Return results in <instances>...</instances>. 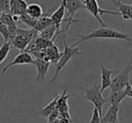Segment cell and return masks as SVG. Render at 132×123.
<instances>
[{
  "mask_svg": "<svg viewBox=\"0 0 132 123\" xmlns=\"http://www.w3.org/2000/svg\"><path fill=\"white\" fill-rule=\"evenodd\" d=\"M78 36L80 37V40L78 42H76L75 44H72V47H75L76 45L81 44L83 42L90 40V39H94V38H99V39H119V40H127L132 42V37H130L128 35L121 32L118 31L116 29H112L110 27H101L98 28L96 30L92 31L88 35H78Z\"/></svg>",
  "mask_w": 132,
  "mask_h": 123,
  "instance_id": "obj_1",
  "label": "cell"
},
{
  "mask_svg": "<svg viewBox=\"0 0 132 123\" xmlns=\"http://www.w3.org/2000/svg\"><path fill=\"white\" fill-rule=\"evenodd\" d=\"M63 44H64L63 52H62V54H61L60 59H59L58 63H57V64H56V70H55L54 76L53 77L51 81H54L55 80L57 79V77H58L61 71H62V69L65 67V65L70 62L71 59L75 58V57L79 56V55H81V53L80 52L79 48H78L77 46L72 47V46H69L68 44H67L65 36H64V39H63Z\"/></svg>",
  "mask_w": 132,
  "mask_h": 123,
  "instance_id": "obj_2",
  "label": "cell"
},
{
  "mask_svg": "<svg viewBox=\"0 0 132 123\" xmlns=\"http://www.w3.org/2000/svg\"><path fill=\"white\" fill-rule=\"evenodd\" d=\"M100 89H101V84L98 81H95L90 88L84 89L85 90L84 99L90 101L94 105V107L97 108V110H99L100 115L102 117L103 106L107 102V100L102 96V93L101 92Z\"/></svg>",
  "mask_w": 132,
  "mask_h": 123,
  "instance_id": "obj_3",
  "label": "cell"
},
{
  "mask_svg": "<svg viewBox=\"0 0 132 123\" xmlns=\"http://www.w3.org/2000/svg\"><path fill=\"white\" fill-rule=\"evenodd\" d=\"M132 71V63H128L126 66L123 68V70L111 80L110 84V91L111 92H119L125 89V87L129 84V74Z\"/></svg>",
  "mask_w": 132,
  "mask_h": 123,
  "instance_id": "obj_4",
  "label": "cell"
},
{
  "mask_svg": "<svg viewBox=\"0 0 132 123\" xmlns=\"http://www.w3.org/2000/svg\"><path fill=\"white\" fill-rule=\"evenodd\" d=\"M62 1L65 5V9L67 11V17H68V18H66V22L68 24L66 26L65 30H68L72 23L79 22V20L73 19V17L80 9H82V8L85 9V6L82 0H62Z\"/></svg>",
  "mask_w": 132,
  "mask_h": 123,
  "instance_id": "obj_5",
  "label": "cell"
},
{
  "mask_svg": "<svg viewBox=\"0 0 132 123\" xmlns=\"http://www.w3.org/2000/svg\"><path fill=\"white\" fill-rule=\"evenodd\" d=\"M82 2L84 4L85 9H87V11L90 15H92V17H94L97 19V21L101 24V26L103 27H107L108 26L101 19V15H103V9L100 8L97 0H82Z\"/></svg>",
  "mask_w": 132,
  "mask_h": 123,
  "instance_id": "obj_6",
  "label": "cell"
},
{
  "mask_svg": "<svg viewBox=\"0 0 132 123\" xmlns=\"http://www.w3.org/2000/svg\"><path fill=\"white\" fill-rule=\"evenodd\" d=\"M34 62H35V59H34L33 55H31V53H29L26 51L21 52L20 53H18L15 57V59L12 61L11 63H9L6 67H4V69L2 70V73H5L12 66L24 64H34Z\"/></svg>",
  "mask_w": 132,
  "mask_h": 123,
  "instance_id": "obj_7",
  "label": "cell"
},
{
  "mask_svg": "<svg viewBox=\"0 0 132 123\" xmlns=\"http://www.w3.org/2000/svg\"><path fill=\"white\" fill-rule=\"evenodd\" d=\"M34 64L35 65L37 70V76L35 78V83L44 81V79H45L46 74H47L48 71H49L50 63L43 60V59L35 58V62H34Z\"/></svg>",
  "mask_w": 132,
  "mask_h": 123,
  "instance_id": "obj_8",
  "label": "cell"
},
{
  "mask_svg": "<svg viewBox=\"0 0 132 123\" xmlns=\"http://www.w3.org/2000/svg\"><path fill=\"white\" fill-rule=\"evenodd\" d=\"M65 5H64V2L62 0L61 2V5L59 6V7L55 10V12L51 15V19L53 21V24H54L55 28H56L57 32H60L62 33V31H61V24H62L63 21L66 22V19H64V15H65Z\"/></svg>",
  "mask_w": 132,
  "mask_h": 123,
  "instance_id": "obj_9",
  "label": "cell"
},
{
  "mask_svg": "<svg viewBox=\"0 0 132 123\" xmlns=\"http://www.w3.org/2000/svg\"><path fill=\"white\" fill-rule=\"evenodd\" d=\"M101 66V92L102 93L107 88L110 87L111 84V75L115 72L113 70H109L107 69L102 63L100 64Z\"/></svg>",
  "mask_w": 132,
  "mask_h": 123,
  "instance_id": "obj_10",
  "label": "cell"
},
{
  "mask_svg": "<svg viewBox=\"0 0 132 123\" xmlns=\"http://www.w3.org/2000/svg\"><path fill=\"white\" fill-rule=\"evenodd\" d=\"M27 6L24 0H10V14L18 17L26 14Z\"/></svg>",
  "mask_w": 132,
  "mask_h": 123,
  "instance_id": "obj_11",
  "label": "cell"
},
{
  "mask_svg": "<svg viewBox=\"0 0 132 123\" xmlns=\"http://www.w3.org/2000/svg\"><path fill=\"white\" fill-rule=\"evenodd\" d=\"M67 90H68V88H67V87H64L63 92H62V93L61 94V95H59L58 101H57L56 109L59 110L60 114L69 112L68 99L71 97V96H73L74 95V94H71V95H68V94H67Z\"/></svg>",
  "mask_w": 132,
  "mask_h": 123,
  "instance_id": "obj_12",
  "label": "cell"
},
{
  "mask_svg": "<svg viewBox=\"0 0 132 123\" xmlns=\"http://www.w3.org/2000/svg\"><path fill=\"white\" fill-rule=\"evenodd\" d=\"M119 110V105H110L106 114L101 117V123H113L118 121V114Z\"/></svg>",
  "mask_w": 132,
  "mask_h": 123,
  "instance_id": "obj_13",
  "label": "cell"
},
{
  "mask_svg": "<svg viewBox=\"0 0 132 123\" xmlns=\"http://www.w3.org/2000/svg\"><path fill=\"white\" fill-rule=\"evenodd\" d=\"M119 6L118 10L115 12L114 15H120L123 20H131L132 21V5H126L121 3L119 0H118Z\"/></svg>",
  "mask_w": 132,
  "mask_h": 123,
  "instance_id": "obj_14",
  "label": "cell"
},
{
  "mask_svg": "<svg viewBox=\"0 0 132 123\" xmlns=\"http://www.w3.org/2000/svg\"><path fill=\"white\" fill-rule=\"evenodd\" d=\"M125 98H127L126 92L125 90H122L119 92H111L108 99L106 100L107 102H109L110 105H119Z\"/></svg>",
  "mask_w": 132,
  "mask_h": 123,
  "instance_id": "obj_15",
  "label": "cell"
},
{
  "mask_svg": "<svg viewBox=\"0 0 132 123\" xmlns=\"http://www.w3.org/2000/svg\"><path fill=\"white\" fill-rule=\"evenodd\" d=\"M26 14L29 17H31L32 18L39 19L40 17H43L44 11H43V8L40 5L36 4V3H32V4H29L27 6Z\"/></svg>",
  "mask_w": 132,
  "mask_h": 123,
  "instance_id": "obj_16",
  "label": "cell"
},
{
  "mask_svg": "<svg viewBox=\"0 0 132 123\" xmlns=\"http://www.w3.org/2000/svg\"><path fill=\"white\" fill-rule=\"evenodd\" d=\"M45 52L50 63H53V64L56 65L61 57V54H62V53H60V51H59L58 47L56 45H54V44H53L52 46L48 47L45 50Z\"/></svg>",
  "mask_w": 132,
  "mask_h": 123,
  "instance_id": "obj_17",
  "label": "cell"
},
{
  "mask_svg": "<svg viewBox=\"0 0 132 123\" xmlns=\"http://www.w3.org/2000/svg\"><path fill=\"white\" fill-rule=\"evenodd\" d=\"M59 98V94H57L56 96L54 97V99L53 101H51L45 107H44L43 109H41L39 110V114L42 118L44 119H47L48 116L53 111V110L56 109V105H57V101H58Z\"/></svg>",
  "mask_w": 132,
  "mask_h": 123,
  "instance_id": "obj_18",
  "label": "cell"
},
{
  "mask_svg": "<svg viewBox=\"0 0 132 123\" xmlns=\"http://www.w3.org/2000/svg\"><path fill=\"white\" fill-rule=\"evenodd\" d=\"M60 34H62V33L57 32L54 24H53V26H48V27L44 28L43 31H41L40 32V36L43 37V38H44V39H46V40L54 41L55 38H56Z\"/></svg>",
  "mask_w": 132,
  "mask_h": 123,
  "instance_id": "obj_19",
  "label": "cell"
},
{
  "mask_svg": "<svg viewBox=\"0 0 132 123\" xmlns=\"http://www.w3.org/2000/svg\"><path fill=\"white\" fill-rule=\"evenodd\" d=\"M29 44L30 42L26 38H24L22 35H16V36L14 38V40L12 41L10 44H11V46L15 47V49H18L21 52H24L26 50V48L29 45Z\"/></svg>",
  "mask_w": 132,
  "mask_h": 123,
  "instance_id": "obj_20",
  "label": "cell"
},
{
  "mask_svg": "<svg viewBox=\"0 0 132 123\" xmlns=\"http://www.w3.org/2000/svg\"><path fill=\"white\" fill-rule=\"evenodd\" d=\"M16 35H22V36H24V38H26L31 43L39 35V32L33 29V28H30V29H28V30H24V29H21V28L17 27Z\"/></svg>",
  "mask_w": 132,
  "mask_h": 123,
  "instance_id": "obj_21",
  "label": "cell"
},
{
  "mask_svg": "<svg viewBox=\"0 0 132 123\" xmlns=\"http://www.w3.org/2000/svg\"><path fill=\"white\" fill-rule=\"evenodd\" d=\"M0 23L4 24L7 26H16L17 23L14 19L13 15H11L10 13H2L0 15Z\"/></svg>",
  "mask_w": 132,
  "mask_h": 123,
  "instance_id": "obj_22",
  "label": "cell"
},
{
  "mask_svg": "<svg viewBox=\"0 0 132 123\" xmlns=\"http://www.w3.org/2000/svg\"><path fill=\"white\" fill-rule=\"evenodd\" d=\"M11 50V44L8 42H4L0 47V64L6 59Z\"/></svg>",
  "mask_w": 132,
  "mask_h": 123,
  "instance_id": "obj_23",
  "label": "cell"
},
{
  "mask_svg": "<svg viewBox=\"0 0 132 123\" xmlns=\"http://www.w3.org/2000/svg\"><path fill=\"white\" fill-rule=\"evenodd\" d=\"M0 11L10 13V0H0Z\"/></svg>",
  "mask_w": 132,
  "mask_h": 123,
  "instance_id": "obj_24",
  "label": "cell"
},
{
  "mask_svg": "<svg viewBox=\"0 0 132 123\" xmlns=\"http://www.w3.org/2000/svg\"><path fill=\"white\" fill-rule=\"evenodd\" d=\"M0 34L3 36L4 42H8V38H9V33H8V26L4 24L0 23Z\"/></svg>",
  "mask_w": 132,
  "mask_h": 123,
  "instance_id": "obj_25",
  "label": "cell"
},
{
  "mask_svg": "<svg viewBox=\"0 0 132 123\" xmlns=\"http://www.w3.org/2000/svg\"><path fill=\"white\" fill-rule=\"evenodd\" d=\"M101 116L100 115L99 110H97V108L94 107L93 110H92V115L90 118V123H101Z\"/></svg>",
  "mask_w": 132,
  "mask_h": 123,
  "instance_id": "obj_26",
  "label": "cell"
},
{
  "mask_svg": "<svg viewBox=\"0 0 132 123\" xmlns=\"http://www.w3.org/2000/svg\"><path fill=\"white\" fill-rule=\"evenodd\" d=\"M59 117H60V112H59V110H57V109H55V110H53V111L52 112L49 116H48V118L46 119H47L48 123H51L52 121L54 120V119H59Z\"/></svg>",
  "mask_w": 132,
  "mask_h": 123,
  "instance_id": "obj_27",
  "label": "cell"
},
{
  "mask_svg": "<svg viewBox=\"0 0 132 123\" xmlns=\"http://www.w3.org/2000/svg\"><path fill=\"white\" fill-rule=\"evenodd\" d=\"M125 92H126V94H127V97L128 98H131L132 99V90L130 88V84H128L126 87H125Z\"/></svg>",
  "mask_w": 132,
  "mask_h": 123,
  "instance_id": "obj_28",
  "label": "cell"
},
{
  "mask_svg": "<svg viewBox=\"0 0 132 123\" xmlns=\"http://www.w3.org/2000/svg\"><path fill=\"white\" fill-rule=\"evenodd\" d=\"M59 121L60 123H74V120L72 119H68V118H59Z\"/></svg>",
  "mask_w": 132,
  "mask_h": 123,
  "instance_id": "obj_29",
  "label": "cell"
},
{
  "mask_svg": "<svg viewBox=\"0 0 132 123\" xmlns=\"http://www.w3.org/2000/svg\"><path fill=\"white\" fill-rule=\"evenodd\" d=\"M110 2L112 3V4L114 5V6H116L118 7V6H119V3H118V0H110Z\"/></svg>",
  "mask_w": 132,
  "mask_h": 123,
  "instance_id": "obj_30",
  "label": "cell"
},
{
  "mask_svg": "<svg viewBox=\"0 0 132 123\" xmlns=\"http://www.w3.org/2000/svg\"><path fill=\"white\" fill-rule=\"evenodd\" d=\"M51 123H60V121H59V119H54V120H53Z\"/></svg>",
  "mask_w": 132,
  "mask_h": 123,
  "instance_id": "obj_31",
  "label": "cell"
},
{
  "mask_svg": "<svg viewBox=\"0 0 132 123\" xmlns=\"http://www.w3.org/2000/svg\"><path fill=\"white\" fill-rule=\"evenodd\" d=\"M113 123H119V121L118 120V121H115V122H113Z\"/></svg>",
  "mask_w": 132,
  "mask_h": 123,
  "instance_id": "obj_32",
  "label": "cell"
},
{
  "mask_svg": "<svg viewBox=\"0 0 132 123\" xmlns=\"http://www.w3.org/2000/svg\"><path fill=\"white\" fill-rule=\"evenodd\" d=\"M130 88H131V90H132V85H130Z\"/></svg>",
  "mask_w": 132,
  "mask_h": 123,
  "instance_id": "obj_33",
  "label": "cell"
},
{
  "mask_svg": "<svg viewBox=\"0 0 132 123\" xmlns=\"http://www.w3.org/2000/svg\"><path fill=\"white\" fill-rule=\"evenodd\" d=\"M130 53H132V50H131V51H130Z\"/></svg>",
  "mask_w": 132,
  "mask_h": 123,
  "instance_id": "obj_34",
  "label": "cell"
},
{
  "mask_svg": "<svg viewBox=\"0 0 132 123\" xmlns=\"http://www.w3.org/2000/svg\"><path fill=\"white\" fill-rule=\"evenodd\" d=\"M131 5H132V4H131Z\"/></svg>",
  "mask_w": 132,
  "mask_h": 123,
  "instance_id": "obj_35",
  "label": "cell"
}]
</instances>
